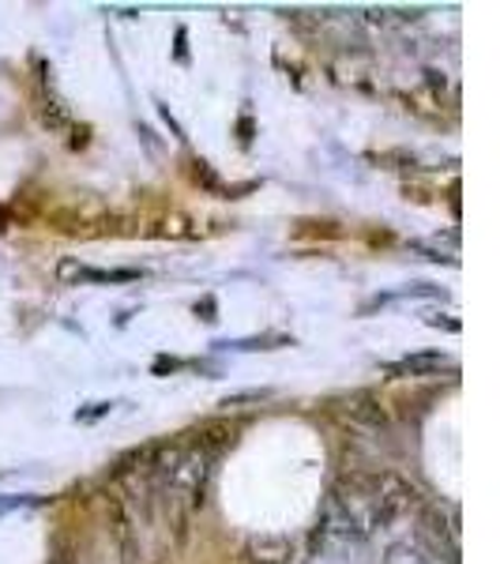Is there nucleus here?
<instances>
[{"mask_svg": "<svg viewBox=\"0 0 500 564\" xmlns=\"http://www.w3.org/2000/svg\"><path fill=\"white\" fill-rule=\"evenodd\" d=\"M290 557H294V545L286 539H257L249 545L252 564H290Z\"/></svg>", "mask_w": 500, "mask_h": 564, "instance_id": "nucleus-1", "label": "nucleus"}, {"mask_svg": "<svg viewBox=\"0 0 500 564\" xmlns=\"http://www.w3.org/2000/svg\"><path fill=\"white\" fill-rule=\"evenodd\" d=\"M436 369H444V358L441 354H414V358H403L399 366H392L395 377H406V372H436Z\"/></svg>", "mask_w": 500, "mask_h": 564, "instance_id": "nucleus-2", "label": "nucleus"}, {"mask_svg": "<svg viewBox=\"0 0 500 564\" xmlns=\"http://www.w3.org/2000/svg\"><path fill=\"white\" fill-rule=\"evenodd\" d=\"M350 414L358 417V422H369V425H388V414L377 406V399L369 395H354L350 399Z\"/></svg>", "mask_w": 500, "mask_h": 564, "instance_id": "nucleus-3", "label": "nucleus"}]
</instances>
